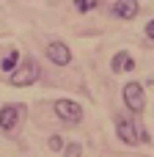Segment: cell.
Returning a JSON list of instances; mask_svg holds the SVG:
<instances>
[{"label":"cell","mask_w":154,"mask_h":157,"mask_svg":"<svg viewBox=\"0 0 154 157\" xmlns=\"http://www.w3.org/2000/svg\"><path fill=\"white\" fill-rule=\"evenodd\" d=\"M39 77H41V66H39V61H36L33 55H25V58H19V66L8 75V86H14V88H25V86H33Z\"/></svg>","instance_id":"6da1fadb"},{"label":"cell","mask_w":154,"mask_h":157,"mask_svg":"<svg viewBox=\"0 0 154 157\" xmlns=\"http://www.w3.org/2000/svg\"><path fill=\"white\" fill-rule=\"evenodd\" d=\"M116 135H118V141H124L127 146H138V144H149V141H152L149 132H146L138 121L124 119V116L116 119Z\"/></svg>","instance_id":"7a4b0ae2"},{"label":"cell","mask_w":154,"mask_h":157,"mask_svg":"<svg viewBox=\"0 0 154 157\" xmlns=\"http://www.w3.org/2000/svg\"><path fill=\"white\" fill-rule=\"evenodd\" d=\"M121 99H124V108H127L132 116H141V113L146 110V88H143V83H141V80L124 83Z\"/></svg>","instance_id":"3957f363"},{"label":"cell","mask_w":154,"mask_h":157,"mask_svg":"<svg viewBox=\"0 0 154 157\" xmlns=\"http://www.w3.org/2000/svg\"><path fill=\"white\" fill-rule=\"evenodd\" d=\"M52 110H55V116H58L61 121H66V124H80V121H83V105L74 102V99H69V97H61V99L52 105Z\"/></svg>","instance_id":"277c9868"},{"label":"cell","mask_w":154,"mask_h":157,"mask_svg":"<svg viewBox=\"0 0 154 157\" xmlns=\"http://www.w3.org/2000/svg\"><path fill=\"white\" fill-rule=\"evenodd\" d=\"M44 55H47V61H50V63H55V66H69V63H72V50H69V44H66V41H61V39L47 41Z\"/></svg>","instance_id":"5b68a950"},{"label":"cell","mask_w":154,"mask_h":157,"mask_svg":"<svg viewBox=\"0 0 154 157\" xmlns=\"http://www.w3.org/2000/svg\"><path fill=\"white\" fill-rule=\"evenodd\" d=\"M22 105H3L0 108V130L3 132H11V130H17L19 127V121H22Z\"/></svg>","instance_id":"8992f818"},{"label":"cell","mask_w":154,"mask_h":157,"mask_svg":"<svg viewBox=\"0 0 154 157\" xmlns=\"http://www.w3.org/2000/svg\"><path fill=\"white\" fill-rule=\"evenodd\" d=\"M110 14H113L116 19L132 22V19L141 14V3H138V0H113V6H110Z\"/></svg>","instance_id":"52a82bcc"},{"label":"cell","mask_w":154,"mask_h":157,"mask_svg":"<svg viewBox=\"0 0 154 157\" xmlns=\"http://www.w3.org/2000/svg\"><path fill=\"white\" fill-rule=\"evenodd\" d=\"M132 69H135L132 55H130L127 50H118V52L113 55V61H110V72H113V75H121V72H132Z\"/></svg>","instance_id":"ba28073f"},{"label":"cell","mask_w":154,"mask_h":157,"mask_svg":"<svg viewBox=\"0 0 154 157\" xmlns=\"http://www.w3.org/2000/svg\"><path fill=\"white\" fill-rule=\"evenodd\" d=\"M17 66H19V50H17V47H11V50H8V52L3 55V61H0V69L11 75V72H14Z\"/></svg>","instance_id":"9c48e42d"},{"label":"cell","mask_w":154,"mask_h":157,"mask_svg":"<svg viewBox=\"0 0 154 157\" xmlns=\"http://www.w3.org/2000/svg\"><path fill=\"white\" fill-rule=\"evenodd\" d=\"M63 157H83V146L77 144V141H72V144H66L63 146V152H61Z\"/></svg>","instance_id":"30bf717a"},{"label":"cell","mask_w":154,"mask_h":157,"mask_svg":"<svg viewBox=\"0 0 154 157\" xmlns=\"http://www.w3.org/2000/svg\"><path fill=\"white\" fill-rule=\"evenodd\" d=\"M47 146H50V152H55V155H58V152H63L66 141H63L61 135H50V138H47Z\"/></svg>","instance_id":"8fae6325"},{"label":"cell","mask_w":154,"mask_h":157,"mask_svg":"<svg viewBox=\"0 0 154 157\" xmlns=\"http://www.w3.org/2000/svg\"><path fill=\"white\" fill-rule=\"evenodd\" d=\"M74 3V8L80 11V14H85V11H91V0H72Z\"/></svg>","instance_id":"7c38bea8"},{"label":"cell","mask_w":154,"mask_h":157,"mask_svg":"<svg viewBox=\"0 0 154 157\" xmlns=\"http://www.w3.org/2000/svg\"><path fill=\"white\" fill-rule=\"evenodd\" d=\"M143 33H146V39H149V41H154V17L149 19V22H146V28H143Z\"/></svg>","instance_id":"4fadbf2b"}]
</instances>
